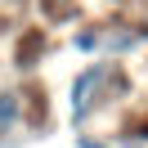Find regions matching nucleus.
I'll return each mask as SVG.
<instances>
[{
    "mask_svg": "<svg viewBox=\"0 0 148 148\" xmlns=\"http://www.w3.org/2000/svg\"><path fill=\"white\" fill-rule=\"evenodd\" d=\"M126 85H130V76H126V67H121V58H94V63H85L81 72L72 76V85H67V117H72V126H85V121L99 108H108Z\"/></svg>",
    "mask_w": 148,
    "mask_h": 148,
    "instance_id": "f257e3e1",
    "label": "nucleus"
},
{
    "mask_svg": "<svg viewBox=\"0 0 148 148\" xmlns=\"http://www.w3.org/2000/svg\"><path fill=\"white\" fill-rule=\"evenodd\" d=\"M27 94L23 90H14V85H5L0 90V144H18V130L27 126Z\"/></svg>",
    "mask_w": 148,
    "mask_h": 148,
    "instance_id": "f03ea898",
    "label": "nucleus"
},
{
    "mask_svg": "<svg viewBox=\"0 0 148 148\" xmlns=\"http://www.w3.org/2000/svg\"><path fill=\"white\" fill-rule=\"evenodd\" d=\"M99 45H103V23H90V27H81L72 36V49H76V54H94V58H99Z\"/></svg>",
    "mask_w": 148,
    "mask_h": 148,
    "instance_id": "7ed1b4c3",
    "label": "nucleus"
},
{
    "mask_svg": "<svg viewBox=\"0 0 148 148\" xmlns=\"http://www.w3.org/2000/svg\"><path fill=\"white\" fill-rule=\"evenodd\" d=\"M135 27H139V36L148 40V9H144V14H139V18H135Z\"/></svg>",
    "mask_w": 148,
    "mask_h": 148,
    "instance_id": "20e7f679",
    "label": "nucleus"
}]
</instances>
